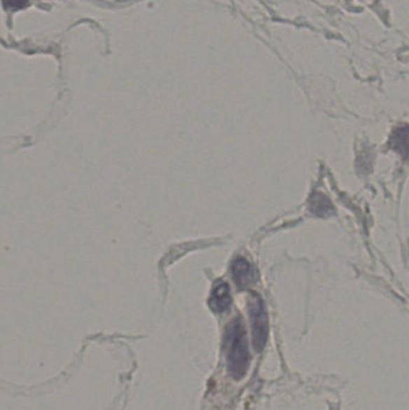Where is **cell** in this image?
<instances>
[{
  "label": "cell",
  "instance_id": "cell-1",
  "mask_svg": "<svg viewBox=\"0 0 409 410\" xmlns=\"http://www.w3.org/2000/svg\"><path fill=\"white\" fill-rule=\"evenodd\" d=\"M225 342L227 347L228 372L235 381H240L247 376L250 366L247 332L242 319H234L226 329Z\"/></svg>",
  "mask_w": 409,
  "mask_h": 410
},
{
  "label": "cell",
  "instance_id": "cell-2",
  "mask_svg": "<svg viewBox=\"0 0 409 410\" xmlns=\"http://www.w3.org/2000/svg\"><path fill=\"white\" fill-rule=\"evenodd\" d=\"M249 313H250L252 341L257 352H262L268 340V315L263 300L258 295H251L249 299Z\"/></svg>",
  "mask_w": 409,
  "mask_h": 410
},
{
  "label": "cell",
  "instance_id": "cell-3",
  "mask_svg": "<svg viewBox=\"0 0 409 410\" xmlns=\"http://www.w3.org/2000/svg\"><path fill=\"white\" fill-rule=\"evenodd\" d=\"M232 303L230 286L225 282H220L214 287L213 292L209 298V306L215 313H223L230 310Z\"/></svg>",
  "mask_w": 409,
  "mask_h": 410
},
{
  "label": "cell",
  "instance_id": "cell-4",
  "mask_svg": "<svg viewBox=\"0 0 409 410\" xmlns=\"http://www.w3.org/2000/svg\"><path fill=\"white\" fill-rule=\"evenodd\" d=\"M232 276L235 285H238L239 287H247L254 281L255 273L245 258H238L232 264Z\"/></svg>",
  "mask_w": 409,
  "mask_h": 410
},
{
  "label": "cell",
  "instance_id": "cell-5",
  "mask_svg": "<svg viewBox=\"0 0 409 410\" xmlns=\"http://www.w3.org/2000/svg\"><path fill=\"white\" fill-rule=\"evenodd\" d=\"M4 1L5 8L8 10H20L28 5L29 0H3Z\"/></svg>",
  "mask_w": 409,
  "mask_h": 410
}]
</instances>
